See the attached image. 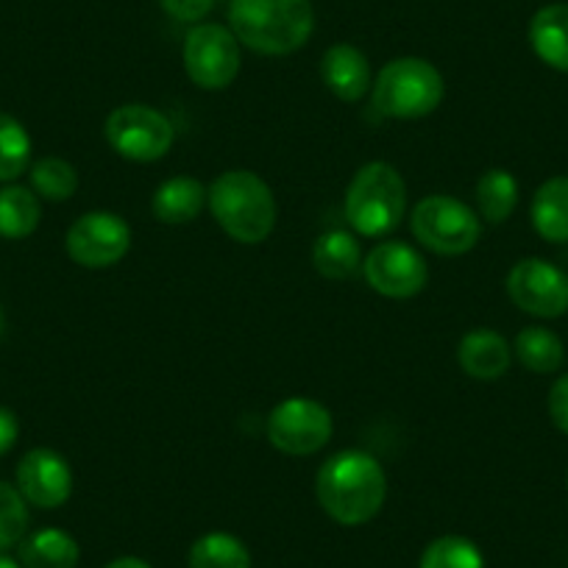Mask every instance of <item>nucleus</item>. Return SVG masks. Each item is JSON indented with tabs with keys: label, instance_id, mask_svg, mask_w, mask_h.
Masks as SVG:
<instances>
[{
	"label": "nucleus",
	"instance_id": "nucleus-1",
	"mask_svg": "<svg viewBox=\"0 0 568 568\" xmlns=\"http://www.w3.org/2000/svg\"><path fill=\"white\" fill-rule=\"evenodd\" d=\"M315 496L332 521L343 527H363L385 507L387 474L368 452L343 449L318 468Z\"/></svg>",
	"mask_w": 568,
	"mask_h": 568
},
{
	"label": "nucleus",
	"instance_id": "nucleus-2",
	"mask_svg": "<svg viewBox=\"0 0 568 568\" xmlns=\"http://www.w3.org/2000/svg\"><path fill=\"white\" fill-rule=\"evenodd\" d=\"M229 29L262 57H291L315 31L310 0H229Z\"/></svg>",
	"mask_w": 568,
	"mask_h": 568
},
{
	"label": "nucleus",
	"instance_id": "nucleus-3",
	"mask_svg": "<svg viewBox=\"0 0 568 568\" xmlns=\"http://www.w3.org/2000/svg\"><path fill=\"white\" fill-rule=\"evenodd\" d=\"M206 206L217 226L240 245H260L276 229V195L254 171H226L206 187Z\"/></svg>",
	"mask_w": 568,
	"mask_h": 568
},
{
	"label": "nucleus",
	"instance_id": "nucleus-4",
	"mask_svg": "<svg viewBox=\"0 0 568 568\" xmlns=\"http://www.w3.org/2000/svg\"><path fill=\"white\" fill-rule=\"evenodd\" d=\"M346 221L359 237H387L407 212V184L390 162H368L352 176L343 201Z\"/></svg>",
	"mask_w": 568,
	"mask_h": 568
},
{
	"label": "nucleus",
	"instance_id": "nucleus-5",
	"mask_svg": "<svg viewBox=\"0 0 568 568\" xmlns=\"http://www.w3.org/2000/svg\"><path fill=\"white\" fill-rule=\"evenodd\" d=\"M446 84L440 70L420 57L390 59L376 73L371 101L390 120H420L444 103Z\"/></svg>",
	"mask_w": 568,
	"mask_h": 568
},
{
	"label": "nucleus",
	"instance_id": "nucleus-6",
	"mask_svg": "<svg viewBox=\"0 0 568 568\" xmlns=\"http://www.w3.org/2000/svg\"><path fill=\"white\" fill-rule=\"evenodd\" d=\"M409 232L438 256H463L479 243L483 221L477 210L455 195H426L413 206Z\"/></svg>",
	"mask_w": 568,
	"mask_h": 568
},
{
	"label": "nucleus",
	"instance_id": "nucleus-7",
	"mask_svg": "<svg viewBox=\"0 0 568 568\" xmlns=\"http://www.w3.org/2000/svg\"><path fill=\"white\" fill-rule=\"evenodd\" d=\"M103 136L118 156L149 165L165 160L176 142V129L165 112L149 103H123L109 112Z\"/></svg>",
	"mask_w": 568,
	"mask_h": 568
},
{
	"label": "nucleus",
	"instance_id": "nucleus-8",
	"mask_svg": "<svg viewBox=\"0 0 568 568\" xmlns=\"http://www.w3.org/2000/svg\"><path fill=\"white\" fill-rule=\"evenodd\" d=\"M267 440L287 457H310L324 449L335 433V420L318 398L291 396L278 402L265 420Z\"/></svg>",
	"mask_w": 568,
	"mask_h": 568
},
{
	"label": "nucleus",
	"instance_id": "nucleus-9",
	"mask_svg": "<svg viewBox=\"0 0 568 568\" xmlns=\"http://www.w3.org/2000/svg\"><path fill=\"white\" fill-rule=\"evenodd\" d=\"M182 59L187 79L210 92L232 87L243 68L240 40L232 34V29L217 23H195L184 40Z\"/></svg>",
	"mask_w": 568,
	"mask_h": 568
},
{
	"label": "nucleus",
	"instance_id": "nucleus-10",
	"mask_svg": "<svg viewBox=\"0 0 568 568\" xmlns=\"http://www.w3.org/2000/svg\"><path fill=\"white\" fill-rule=\"evenodd\" d=\"M363 276L374 293L385 298H404L418 296L429 282V267L426 260L402 240H382L365 254Z\"/></svg>",
	"mask_w": 568,
	"mask_h": 568
},
{
	"label": "nucleus",
	"instance_id": "nucleus-11",
	"mask_svg": "<svg viewBox=\"0 0 568 568\" xmlns=\"http://www.w3.org/2000/svg\"><path fill=\"white\" fill-rule=\"evenodd\" d=\"M505 287L510 302L535 318H560L568 313V273L540 256L518 260L507 273Z\"/></svg>",
	"mask_w": 568,
	"mask_h": 568
},
{
	"label": "nucleus",
	"instance_id": "nucleus-12",
	"mask_svg": "<svg viewBox=\"0 0 568 568\" xmlns=\"http://www.w3.org/2000/svg\"><path fill=\"white\" fill-rule=\"evenodd\" d=\"M64 248L75 265L103 271L118 265L131 251V226L118 212H87L68 229Z\"/></svg>",
	"mask_w": 568,
	"mask_h": 568
},
{
	"label": "nucleus",
	"instance_id": "nucleus-13",
	"mask_svg": "<svg viewBox=\"0 0 568 568\" xmlns=\"http://www.w3.org/2000/svg\"><path fill=\"white\" fill-rule=\"evenodd\" d=\"M18 490L31 507L57 510L73 494L70 463L53 449H31L18 463Z\"/></svg>",
	"mask_w": 568,
	"mask_h": 568
},
{
	"label": "nucleus",
	"instance_id": "nucleus-14",
	"mask_svg": "<svg viewBox=\"0 0 568 568\" xmlns=\"http://www.w3.org/2000/svg\"><path fill=\"white\" fill-rule=\"evenodd\" d=\"M321 79L326 90L343 103H357L374 87V70H371L368 57L352 42H337L326 48L321 59Z\"/></svg>",
	"mask_w": 568,
	"mask_h": 568
},
{
	"label": "nucleus",
	"instance_id": "nucleus-15",
	"mask_svg": "<svg viewBox=\"0 0 568 568\" xmlns=\"http://www.w3.org/2000/svg\"><path fill=\"white\" fill-rule=\"evenodd\" d=\"M457 363L471 379L496 382L510 371L513 346L496 329H471L457 343Z\"/></svg>",
	"mask_w": 568,
	"mask_h": 568
},
{
	"label": "nucleus",
	"instance_id": "nucleus-16",
	"mask_svg": "<svg viewBox=\"0 0 568 568\" xmlns=\"http://www.w3.org/2000/svg\"><path fill=\"white\" fill-rule=\"evenodd\" d=\"M529 45L540 62L568 73V3H549L532 14Z\"/></svg>",
	"mask_w": 568,
	"mask_h": 568
},
{
	"label": "nucleus",
	"instance_id": "nucleus-17",
	"mask_svg": "<svg viewBox=\"0 0 568 568\" xmlns=\"http://www.w3.org/2000/svg\"><path fill=\"white\" fill-rule=\"evenodd\" d=\"M206 206V187L193 176H173L151 195V212L165 226L193 223Z\"/></svg>",
	"mask_w": 568,
	"mask_h": 568
},
{
	"label": "nucleus",
	"instance_id": "nucleus-18",
	"mask_svg": "<svg viewBox=\"0 0 568 568\" xmlns=\"http://www.w3.org/2000/svg\"><path fill=\"white\" fill-rule=\"evenodd\" d=\"M20 566L23 568H75L79 566V540L59 527H42L20 540Z\"/></svg>",
	"mask_w": 568,
	"mask_h": 568
},
{
	"label": "nucleus",
	"instance_id": "nucleus-19",
	"mask_svg": "<svg viewBox=\"0 0 568 568\" xmlns=\"http://www.w3.org/2000/svg\"><path fill=\"white\" fill-rule=\"evenodd\" d=\"M363 248L359 240L352 232L343 229H332L324 232L313 245V265L315 271L332 282H346L363 271Z\"/></svg>",
	"mask_w": 568,
	"mask_h": 568
},
{
	"label": "nucleus",
	"instance_id": "nucleus-20",
	"mask_svg": "<svg viewBox=\"0 0 568 568\" xmlns=\"http://www.w3.org/2000/svg\"><path fill=\"white\" fill-rule=\"evenodd\" d=\"M529 217L546 243H568V176H551L535 190Z\"/></svg>",
	"mask_w": 568,
	"mask_h": 568
},
{
	"label": "nucleus",
	"instance_id": "nucleus-21",
	"mask_svg": "<svg viewBox=\"0 0 568 568\" xmlns=\"http://www.w3.org/2000/svg\"><path fill=\"white\" fill-rule=\"evenodd\" d=\"M42 221L40 195L23 184L0 187V237L23 240L37 232Z\"/></svg>",
	"mask_w": 568,
	"mask_h": 568
},
{
	"label": "nucleus",
	"instance_id": "nucleus-22",
	"mask_svg": "<svg viewBox=\"0 0 568 568\" xmlns=\"http://www.w3.org/2000/svg\"><path fill=\"white\" fill-rule=\"evenodd\" d=\"M474 195H477L479 221L499 226V223H505L507 217L516 212L518 182L510 171H505V168H490V171H485L483 176L477 179Z\"/></svg>",
	"mask_w": 568,
	"mask_h": 568
},
{
	"label": "nucleus",
	"instance_id": "nucleus-23",
	"mask_svg": "<svg viewBox=\"0 0 568 568\" xmlns=\"http://www.w3.org/2000/svg\"><path fill=\"white\" fill-rule=\"evenodd\" d=\"M513 354L532 374H557L566 363V346L546 326H527V329L518 332Z\"/></svg>",
	"mask_w": 568,
	"mask_h": 568
},
{
	"label": "nucleus",
	"instance_id": "nucleus-24",
	"mask_svg": "<svg viewBox=\"0 0 568 568\" xmlns=\"http://www.w3.org/2000/svg\"><path fill=\"white\" fill-rule=\"evenodd\" d=\"M190 568H251V551L237 535L206 532L190 546Z\"/></svg>",
	"mask_w": 568,
	"mask_h": 568
},
{
	"label": "nucleus",
	"instance_id": "nucleus-25",
	"mask_svg": "<svg viewBox=\"0 0 568 568\" xmlns=\"http://www.w3.org/2000/svg\"><path fill=\"white\" fill-rule=\"evenodd\" d=\"M29 179L31 190L40 199L53 201V204L70 201L79 193V171L68 160H62V156H42V160H37L29 168Z\"/></svg>",
	"mask_w": 568,
	"mask_h": 568
},
{
	"label": "nucleus",
	"instance_id": "nucleus-26",
	"mask_svg": "<svg viewBox=\"0 0 568 568\" xmlns=\"http://www.w3.org/2000/svg\"><path fill=\"white\" fill-rule=\"evenodd\" d=\"M31 168V134L18 118L0 112V184H12Z\"/></svg>",
	"mask_w": 568,
	"mask_h": 568
},
{
	"label": "nucleus",
	"instance_id": "nucleus-27",
	"mask_svg": "<svg viewBox=\"0 0 568 568\" xmlns=\"http://www.w3.org/2000/svg\"><path fill=\"white\" fill-rule=\"evenodd\" d=\"M418 568H485V555L471 538L440 535L426 546Z\"/></svg>",
	"mask_w": 568,
	"mask_h": 568
},
{
	"label": "nucleus",
	"instance_id": "nucleus-28",
	"mask_svg": "<svg viewBox=\"0 0 568 568\" xmlns=\"http://www.w3.org/2000/svg\"><path fill=\"white\" fill-rule=\"evenodd\" d=\"M29 532V501L14 485L0 483V551L20 546Z\"/></svg>",
	"mask_w": 568,
	"mask_h": 568
},
{
	"label": "nucleus",
	"instance_id": "nucleus-29",
	"mask_svg": "<svg viewBox=\"0 0 568 568\" xmlns=\"http://www.w3.org/2000/svg\"><path fill=\"white\" fill-rule=\"evenodd\" d=\"M160 7L179 23H201L215 9V0H160Z\"/></svg>",
	"mask_w": 568,
	"mask_h": 568
},
{
	"label": "nucleus",
	"instance_id": "nucleus-30",
	"mask_svg": "<svg viewBox=\"0 0 568 568\" xmlns=\"http://www.w3.org/2000/svg\"><path fill=\"white\" fill-rule=\"evenodd\" d=\"M549 415L551 424L568 435V374H562L560 379L551 385L549 390Z\"/></svg>",
	"mask_w": 568,
	"mask_h": 568
},
{
	"label": "nucleus",
	"instance_id": "nucleus-31",
	"mask_svg": "<svg viewBox=\"0 0 568 568\" xmlns=\"http://www.w3.org/2000/svg\"><path fill=\"white\" fill-rule=\"evenodd\" d=\"M20 438V420L9 407H0V457L9 455Z\"/></svg>",
	"mask_w": 568,
	"mask_h": 568
},
{
	"label": "nucleus",
	"instance_id": "nucleus-32",
	"mask_svg": "<svg viewBox=\"0 0 568 568\" xmlns=\"http://www.w3.org/2000/svg\"><path fill=\"white\" fill-rule=\"evenodd\" d=\"M103 568H154V566L142 560V557H131L129 555V557H118V560H112L109 566H103Z\"/></svg>",
	"mask_w": 568,
	"mask_h": 568
},
{
	"label": "nucleus",
	"instance_id": "nucleus-33",
	"mask_svg": "<svg viewBox=\"0 0 568 568\" xmlns=\"http://www.w3.org/2000/svg\"><path fill=\"white\" fill-rule=\"evenodd\" d=\"M0 568H23V566H20L18 560H12V557L0 555Z\"/></svg>",
	"mask_w": 568,
	"mask_h": 568
},
{
	"label": "nucleus",
	"instance_id": "nucleus-34",
	"mask_svg": "<svg viewBox=\"0 0 568 568\" xmlns=\"http://www.w3.org/2000/svg\"><path fill=\"white\" fill-rule=\"evenodd\" d=\"M7 332V315H3V307H0V337Z\"/></svg>",
	"mask_w": 568,
	"mask_h": 568
}]
</instances>
